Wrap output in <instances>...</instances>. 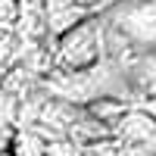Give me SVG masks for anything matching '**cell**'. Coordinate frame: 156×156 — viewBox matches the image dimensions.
<instances>
[{"label":"cell","mask_w":156,"mask_h":156,"mask_svg":"<svg viewBox=\"0 0 156 156\" xmlns=\"http://www.w3.org/2000/svg\"><path fill=\"white\" fill-rule=\"evenodd\" d=\"M16 128H12L9 122H0V156L3 153H12V140H16Z\"/></svg>","instance_id":"ba28073f"},{"label":"cell","mask_w":156,"mask_h":156,"mask_svg":"<svg viewBox=\"0 0 156 156\" xmlns=\"http://www.w3.org/2000/svg\"><path fill=\"white\" fill-rule=\"evenodd\" d=\"M0 3H3V0H0Z\"/></svg>","instance_id":"8fae6325"},{"label":"cell","mask_w":156,"mask_h":156,"mask_svg":"<svg viewBox=\"0 0 156 156\" xmlns=\"http://www.w3.org/2000/svg\"><path fill=\"white\" fill-rule=\"evenodd\" d=\"M112 137L119 140V144H147L150 137H156V119L144 106H134L115 122Z\"/></svg>","instance_id":"3957f363"},{"label":"cell","mask_w":156,"mask_h":156,"mask_svg":"<svg viewBox=\"0 0 156 156\" xmlns=\"http://www.w3.org/2000/svg\"><path fill=\"white\" fill-rule=\"evenodd\" d=\"M50 140L37 131V128H19L16 140H12V156H47Z\"/></svg>","instance_id":"8992f818"},{"label":"cell","mask_w":156,"mask_h":156,"mask_svg":"<svg viewBox=\"0 0 156 156\" xmlns=\"http://www.w3.org/2000/svg\"><path fill=\"white\" fill-rule=\"evenodd\" d=\"M128 75H131L134 87L147 90V94L156 97V53H147V56H134L128 59Z\"/></svg>","instance_id":"5b68a950"},{"label":"cell","mask_w":156,"mask_h":156,"mask_svg":"<svg viewBox=\"0 0 156 156\" xmlns=\"http://www.w3.org/2000/svg\"><path fill=\"white\" fill-rule=\"evenodd\" d=\"M3 156H12V153H3Z\"/></svg>","instance_id":"30bf717a"},{"label":"cell","mask_w":156,"mask_h":156,"mask_svg":"<svg viewBox=\"0 0 156 156\" xmlns=\"http://www.w3.org/2000/svg\"><path fill=\"white\" fill-rule=\"evenodd\" d=\"M16 16H19V25H22L25 37H44V34H50L44 0H19L16 3Z\"/></svg>","instance_id":"277c9868"},{"label":"cell","mask_w":156,"mask_h":156,"mask_svg":"<svg viewBox=\"0 0 156 156\" xmlns=\"http://www.w3.org/2000/svg\"><path fill=\"white\" fill-rule=\"evenodd\" d=\"M144 109H147V112L153 115V119H156V97H150V100L144 103Z\"/></svg>","instance_id":"9c48e42d"},{"label":"cell","mask_w":156,"mask_h":156,"mask_svg":"<svg viewBox=\"0 0 156 156\" xmlns=\"http://www.w3.org/2000/svg\"><path fill=\"white\" fill-rule=\"evenodd\" d=\"M103 31H106V25L97 19H87L81 22L78 28H72L69 34L59 37V47H56V59L62 69L69 72H87L97 66V59L103 56Z\"/></svg>","instance_id":"7a4b0ae2"},{"label":"cell","mask_w":156,"mask_h":156,"mask_svg":"<svg viewBox=\"0 0 156 156\" xmlns=\"http://www.w3.org/2000/svg\"><path fill=\"white\" fill-rule=\"evenodd\" d=\"M16 100H19L16 94H9L6 87H0V122H9L12 125V119L19 115V103Z\"/></svg>","instance_id":"52a82bcc"},{"label":"cell","mask_w":156,"mask_h":156,"mask_svg":"<svg viewBox=\"0 0 156 156\" xmlns=\"http://www.w3.org/2000/svg\"><path fill=\"white\" fill-rule=\"evenodd\" d=\"M103 25L125 44L128 59L156 53V0H119L106 9Z\"/></svg>","instance_id":"6da1fadb"}]
</instances>
